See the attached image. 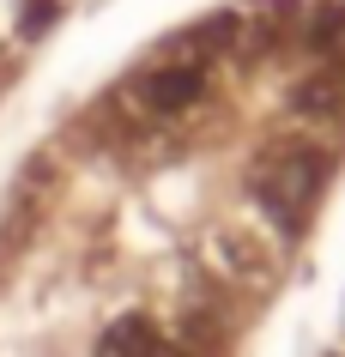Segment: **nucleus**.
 <instances>
[{"instance_id":"1","label":"nucleus","mask_w":345,"mask_h":357,"mask_svg":"<svg viewBox=\"0 0 345 357\" xmlns=\"http://www.w3.org/2000/svg\"><path fill=\"white\" fill-rule=\"evenodd\" d=\"M254 194L267 200V212H279L285 225H297L309 206V194H315V169H309V158L297 146H273L261 164H254Z\"/></svg>"},{"instance_id":"2","label":"nucleus","mask_w":345,"mask_h":357,"mask_svg":"<svg viewBox=\"0 0 345 357\" xmlns=\"http://www.w3.org/2000/svg\"><path fill=\"white\" fill-rule=\"evenodd\" d=\"M200 91H206V73H200L194 61L170 55V61H158L152 73L134 79L128 109L134 115H176V109H188V103H200Z\"/></svg>"},{"instance_id":"3","label":"nucleus","mask_w":345,"mask_h":357,"mask_svg":"<svg viewBox=\"0 0 345 357\" xmlns=\"http://www.w3.org/2000/svg\"><path fill=\"white\" fill-rule=\"evenodd\" d=\"M97 357H164V339H158V327L146 315H121L103 333V351Z\"/></svg>"}]
</instances>
